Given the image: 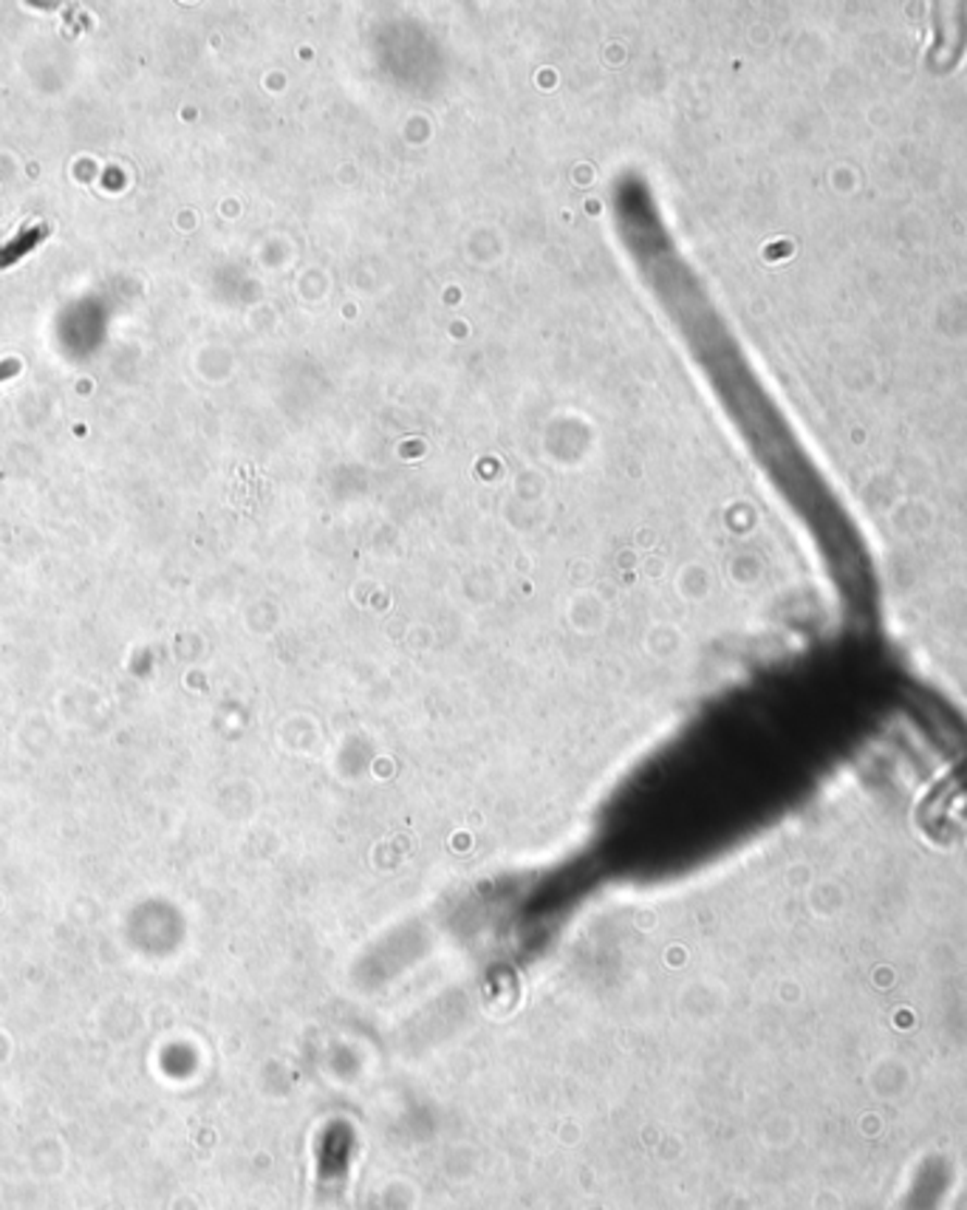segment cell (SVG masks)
<instances>
[{"label":"cell","instance_id":"1","mask_svg":"<svg viewBox=\"0 0 967 1210\" xmlns=\"http://www.w3.org/2000/svg\"><path fill=\"white\" fill-rule=\"evenodd\" d=\"M49 233L51 226L46 224V221H35V224L23 226L21 233L12 235V238L0 247V269H9L14 267V263H21L28 252H35L42 240L49 238Z\"/></svg>","mask_w":967,"mask_h":1210},{"label":"cell","instance_id":"2","mask_svg":"<svg viewBox=\"0 0 967 1210\" xmlns=\"http://www.w3.org/2000/svg\"><path fill=\"white\" fill-rule=\"evenodd\" d=\"M17 373H21V359L14 357L0 359V382L12 380V376H17Z\"/></svg>","mask_w":967,"mask_h":1210}]
</instances>
